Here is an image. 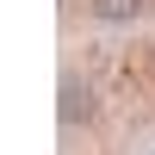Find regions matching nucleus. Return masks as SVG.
Returning <instances> with one entry per match:
<instances>
[{
    "label": "nucleus",
    "instance_id": "obj_1",
    "mask_svg": "<svg viewBox=\"0 0 155 155\" xmlns=\"http://www.w3.org/2000/svg\"><path fill=\"white\" fill-rule=\"evenodd\" d=\"M62 118H93V87H81V81H62Z\"/></svg>",
    "mask_w": 155,
    "mask_h": 155
},
{
    "label": "nucleus",
    "instance_id": "obj_2",
    "mask_svg": "<svg viewBox=\"0 0 155 155\" xmlns=\"http://www.w3.org/2000/svg\"><path fill=\"white\" fill-rule=\"evenodd\" d=\"M87 12H93V19H137L143 0H87Z\"/></svg>",
    "mask_w": 155,
    "mask_h": 155
}]
</instances>
